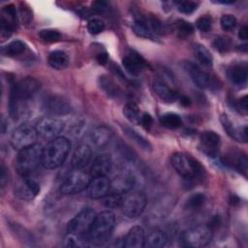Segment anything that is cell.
Returning <instances> with one entry per match:
<instances>
[{
	"instance_id": "34",
	"label": "cell",
	"mask_w": 248,
	"mask_h": 248,
	"mask_svg": "<svg viewBox=\"0 0 248 248\" xmlns=\"http://www.w3.org/2000/svg\"><path fill=\"white\" fill-rule=\"evenodd\" d=\"M141 113L139 106L134 102H128L123 107V114L133 124H140Z\"/></svg>"
},
{
	"instance_id": "47",
	"label": "cell",
	"mask_w": 248,
	"mask_h": 248,
	"mask_svg": "<svg viewBox=\"0 0 248 248\" xmlns=\"http://www.w3.org/2000/svg\"><path fill=\"white\" fill-rule=\"evenodd\" d=\"M9 181V172L5 167V165L2 163L1 168H0V183H1V188H4L6 184Z\"/></svg>"
},
{
	"instance_id": "31",
	"label": "cell",
	"mask_w": 248,
	"mask_h": 248,
	"mask_svg": "<svg viewBox=\"0 0 248 248\" xmlns=\"http://www.w3.org/2000/svg\"><path fill=\"white\" fill-rule=\"evenodd\" d=\"M47 62L49 66L55 70H63L69 65V57L62 50L51 51L48 55Z\"/></svg>"
},
{
	"instance_id": "19",
	"label": "cell",
	"mask_w": 248,
	"mask_h": 248,
	"mask_svg": "<svg viewBox=\"0 0 248 248\" xmlns=\"http://www.w3.org/2000/svg\"><path fill=\"white\" fill-rule=\"evenodd\" d=\"M135 177L130 172H121L110 180V188L108 193L125 194L130 192L135 184Z\"/></svg>"
},
{
	"instance_id": "45",
	"label": "cell",
	"mask_w": 248,
	"mask_h": 248,
	"mask_svg": "<svg viewBox=\"0 0 248 248\" xmlns=\"http://www.w3.org/2000/svg\"><path fill=\"white\" fill-rule=\"evenodd\" d=\"M196 25L200 31L208 32L212 26V19L209 16H202L197 19Z\"/></svg>"
},
{
	"instance_id": "13",
	"label": "cell",
	"mask_w": 248,
	"mask_h": 248,
	"mask_svg": "<svg viewBox=\"0 0 248 248\" xmlns=\"http://www.w3.org/2000/svg\"><path fill=\"white\" fill-rule=\"evenodd\" d=\"M35 127L39 136L45 139L53 140L63 131L64 123L57 117L45 116L37 122Z\"/></svg>"
},
{
	"instance_id": "1",
	"label": "cell",
	"mask_w": 248,
	"mask_h": 248,
	"mask_svg": "<svg viewBox=\"0 0 248 248\" xmlns=\"http://www.w3.org/2000/svg\"><path fill=\"white\" fill-rule=\"evenodd\" d=\"M42 83L39 79L27 77L14 83L10 90V114L16 119L19 115L20 106L32 99L41 89Z\"/></svg>"
},
{
	"instance_id": "12",
	"label": "cell",
	"mask_w": 248,
	"mask_h": 248,
	"mask_svg": "<svg viewBox=\"0 0 248 248\" xmlns=\"http://www.w3.org/2000/svg\"><path fill=\"white\" fill-rule=\"evenodd\" d=\"M96 217L95 211L90 207L82 208L67 226L68 233L72 234H87L94 219Z\"/></svg>"
},
{
	"instance_id": "52",
	"label": "cell",
	"mask_w": 248,
	"mask_h": 248,
	"mask_svg": "<svg viewBox=\"0 0 248 248\" xmlns=\"http://www.w3.org/2000/svg\"><path fill=\"white\" fill-rule=\"evenodd\" d=\"M238 38L240 40H243V41L247 40V38H248V27L246 25H243L239 29V31H238Z\"/></svg>"
},
{
	"instance_id": "54",
	"label": "cell",
	"mask_w": 248,
	"mask_h": 248,
	"mask_svg": "<svg viewBox=\"0 0 248 248\" xmlns=\"http://www.w3.org/2000/svg\"><path fill=\"white\" fill-rule=\"evenodd\" d=\"M216 3H219V4H232L234 3L235 1L234 0H217L215 1Z\"/></svg>"
},
{
	"instance_id": "17",
	"label": "cell",
	"mask_w": 248,
	"mask_h": 248,
	"mask_svg": "<svg viewBox=\"0 0 248 248\" xmlns=\"http://www.w3.org/2000/svg\"><path fill=\"white\" fill-rule=\"evenodd\" d=\"M45 110L52 115H64L72 111V106L67 99L59 95H51L44 101Z\"/></svg>"
},
{
	"instance_id": "26",
	"label": "cell",
	"mask_w": 248,
	"mask_h": 248,
	"mask_svg": "<svg viewBox=\"0 0 248 248\" xmlns=\"http://www.w3.org/2000/svg\"><path fill=\"white\" fill-rule=\"evenodd\" d=\"M145 233L144 230L140 226L131 228L124 238V247L127 248H141L144 247Z\"/></svg>"
},
{
	"instance_id": "53",
	"label": "cell",
	"mask_w": 248,
	"mask_h": 248,
	"mask_svg": "<svg viewBox=\"0 0 248 248\" xmlns=\"http://www.w3.org/2000/svg\"><path fill=\"white\" fill-rule=\"evenodd\" d=\"M179 103L183 106V107H190L191 104H192V101L191 99L188 97V96H180L179 97Z\"/></svg>"
},
{
	"instance_id": "36",
	"label": "cell",
	"mask_w": 248,
	"mask_h": 248,
	"mask_svg": "<svg viewBox=\"0 0 248 248\" xmlns=\"http://www.w3.org/2000/svg\"><path fill=\"white\" fill-rule=\"evenodd\" d=\"M206 202V197L202 193H196L191 195L185 202V208L192 211L200 210L203 207Z\"/></svg>"
},
{
	"instance_id": "50",
	"label": "cell",
	"mask_w": 248,
	"mask_h": 248,
	"mask_svg": "<svg viewBox=\"0 0 248 248\" xmlns=\"http://www.w3.org/2000/svg\"><path fill=\"white\" fill-rule=\"evenodd\" d=\"M247 96L246 95H244L243 97H241L239 100H238V102H237V108H239V109H241V110H244V111H246L247 110V108H248V106H247Z\"/></svg>"
},
{
	"instance_id": "39",
	"label": "cell",
	"mask_w": 248,
	"mask_h": 248,
	"mask_svg": "<svg viewBox=\"0 0 248 248\" xmlns=\"http://www.w3.org/2000/svg\"><path fill=\"white\" fill-rule=\"evenodd\" d=\"M212 45H213L215 49H217L219 52L224 53V52H227L231 49V47L232 46V40L229 37L220 35V36H217V37L214 38Z\"/></svg>"
},
{
	"instance_id": "18",
	"label": "cell",
	"mask_w": 248,
	"mask_h": 248,
	"mask_svg": "<svg viewBox=\"0 0 248 248\" xmlns=\"http://www.w3.org/2000/svg\"><path fill=\"white\" fill-rule=\"evenodd\" d=\"M110 188V179L108 176L92 177L87 187L88 195L91 199L98 200L108 194Z\"/></svg>"
},
{
	"instance_id": "42",
	"label": "cell",
	"mask_w": 248,
	"mask_h": 248,
	"mask_svg": "<svg viewBox=\"0 0 248 248\" xmlns=\"http://www.w3.org/2000/svg\"><path fill=\"white\" fill-rule=\"evenodd\" d=\"M105 29V22L103 19L93 17L87 22V30L92 35H98Z\"/></svg>"
},
{
	"instance_id": "5",
	"label": "cell",
	"mask_w": 248,
	"mask_h": 248,
	"mask_svg": "<svg viewBox=\"0 0 248 248\" xmlns=\"http://www.w3.org/2000/svg\"><path fill=\"white\" fill-rule=\"evenodd\" d=\"M43 147L39 143H35L18 151L16 158L15 167L21 176H28L42 164Z\"/></svg>"
},
{
	"instance_id": "27",
	"label": "cell",
	"mask_w": 248,
	"mask_h": 248,
	"mask_svg": "<svg viewBox=\"0 0 248 248\" xmlns=\"http://www.w3.org/2000/svg\"><path fill=\"white\" fill-rule=\"evenodd\" d=\"M227 74H228V78L230 79V81L236 86L245 85L247 82L248 68L245 63L234 64V65L231 66L229 68Z\"/></svg>"
},
{
	"instance_id": "33",
	"label": "cell",
	"mask_w": 248,
	"mask_h": 248,
	"mask_svg": "<svg viewBox=\"0 0 248 248\" xmlns=\"http://www.w3.org/2000/svg\"><path fill=\"white\" fill-rule=\"evenodd\" d=\"M193 46H194L193 47L194 53L198 61L204 67H207V68L211 67L213 63V58L209 50L201 44H195Z\"/></svg>"
},
{
	"instance_id": "46",
	"label": "cell",
	"mask_w": 248,
	"mask_h": 248,
	"mask_svg": "<svg viewBox=\"0 0 248 248\" xmlns=\"http://www.w3.org/2000/svg\"><path fill=\"white\" fill-rule=\"evenodd\" d=\"M140 124L144 127L145 129H150V127L153 124V118L152 116L147 112H142L140 120Z\"/></svg>"
},
{
	"instance_id": "15",
	"label": "cell",
	"mask_w": 248,
	"mask_h": 248,
	"mask_svg": "<svg viewBox=\"0 0 248 248\" xmlns=\"http://www.w3.org/2000/svg\"><path fill=\"white\" fill-rule=\"evenodd\" d=\"M40 193V184L28 176H22L15 187V195L23 201H31Z\"/></svg>"
},
{
	"instance_id": "14",
	"label": "cell",
	"mask_w": 248,
	"mask_h": 248,
	"mask_svg": "<svg viewBox=\"0 0 248 248\" xmlns=\"http://www.w3.org/2000/svg\"><path fill=\"white\" fill-rule=\"evenodd\" d=\"M1 37H10L12 33L17 27V14L15 5L10 4L2 8L1 10Z\"/></svg>"
},
{
	"instance_id": "21",
	"label": "cell",
	"mask_w": 248,
	"mask_h": 248,
	"mask_svg": "<svg viewBox=\"0 0 248 248\" xmlns=\"http://www.w3.org/2000/svg\"><path fill=\"white\" fill-rule=\"evenodd\" d=\"M220 121L222 123L223 128L227 132V134L233 140L241 142H246L248 136H247V126H241L237 127L235 126L232 120L229 118V116L225 113H223L220 116Z\"/></svg>"
},
{
	"instance_id": "4",
	"label": "cell",
	"mask_w": 248,
	"mask_h": 248,
	"mask_svg": "<svg viewBox=\"0 0 248 248\" xmlns=\"http://www.w3.org/2000/svg\"><path fill=\"white\" fill-rule=\"evenodd\" d=\"M115 225V216L110 210H105L96 215L87 237L94 245H103L108 241Z\"/></svg>"
},
{
	"instance_id": "11",
	"label": "cell",
	"mask_w": 248,
	"mask_h": 248,
	"mask_svg": "<svg viewBox=\"0 0 248 248\" xmlns=\"http://www.w3.org/2000/svg\"><path fill=\"white\" fill-rule=\"evenodd\" d=\"M146 202V197L142 192H130L122 200L120 206L122 213L128 218H137L143 212Z\"/></svg>"
},
{
	"instance_id": "43",
	"label": "cell",
	"mask_w": 248,
	"mask_h": 248,
	"mask_svg": "<svg viewBox=\"0 0 248 248\" xmlns=\"http://www.w3.org/2000/svg\"><path fill=\"white\" fill-rule=\"evenodd\" d=\"M176 4L178 11L185 15L193 14L199 7V3L195 1H179Z\"/></svg>"
},
{
	"instance_id": "20",
	"label": "cell",
	"mask_w": 248,
	"mask_h": 248,
	"mask_svg": "<svg viewBox=\"0 0 248 248\" xmlns=\"http://www.w3.org/2000/svg\"><path fill=\"white\" fill-rule=\"evenodd\" d=\"M200 142L203 152L207 155L214 156L219 150L221 138L213 131H203L200 136Z\"/></svg>"
},
{
	"instance_id": "29",
	"label": "cell",
	"mask_w": 248,
	"mask_h": 248,
	"mask_svg": "<svg viewBox=\"0 0 248 248\" xmlns=\"http://www.w3.org/2000/svg\"><path fill=\"white\" fill-rule=\"evenodd\" d=\"M98 83L100 88L109 98L118 99L122 95L121 88L116 84V82L111 78H109L107 75L100 76L98 78Z\"/></svg>"
},
{
	"instance_id": "8",
	"label": "cell",
	"mask_w": 248,
	"mask_h": 248,
	"mask_svg": "<svg viewBox=\"0 0 248 248\" xmlns=\"http://www.w3.org/2000/svg\"><path fill=\"white\" fill-rule=\"evenodd\" d=\"M38 132L36 127L23 123L17 126L12 133L10 142L14 149L19 151L37 143Z\"/></svg>"
},
{
	"instance_id": "2",
	"label": "cell",
	"mask_w": 248,
	"mask_h": 248,
	"mask_svg": "<svg viewBox=\"0 0 248 248\" xmlns=\"http://www.w3.org/2000/svg\"><path fill=\"white\" fill-rule=\"evenodd\" d=\"M171 166L187 183L195 184L202 181L205 176V170L202 165L191 155L184 152L173 153L170 158Z\"/></svg>"
},
{
	"instance_id": "22",
	"label": "cell",
	"mask_w": 248,
	"mask_h": 248,
	"mask_svg": "<svg viewBox=\"0 0 248 248\" xmlns=\"http://www.w3.org/2000/svg\"><path fill=\"white\" fill-rule=\"evenodd\" d=\"M92 151L87 144H79L75 149L72 156V166L75 170L84 169L91 161Z\"/></svg>"
},
{
	"instance_id": "25",
	"label": "cell",
	"mask_w": 248,
	"mask_h": 248,
	"mask_svg": "<svg viewBox=\"0 0 248 248\" xmlns=\"http://www.w3.org/2000/svg\"><path fill=\"white\" fill-rule=\"evenodd\" d=\"M225 163L246 176L248 160L244 153L238 150H231L225 156Z\"/></svg>"
},
{
	"instance_id": "23",
	"label": "cell",
	"mask_w": 248,
	"mask_h": 248,
	"mask_svg": "<svg viewBox=\"0 0 248 248\" xmlns=\"http://www.w3.org/2000/svg\"><path fill=\"white\" fill-rule=\"evenodd\" d=\"M112 137H113L112 130L106 125H101L96 127L91 132L90 142L94 146L98 148H102L110 142Z\"/></svg>"
},
{
	"instance_id": "28",
	"label": "cell",
	"mask_w": 248,
	"mask_h": 248,
	"mask_svg": "<svg viewBox=\"0 0 248 248\" xmlns=\"http://www.w3.org/2000/svg\"><path fill=\"white\" fill-rule=\"evenodd\" d=\"M169 242V235L166 232L160 229H153L145 235L144 247L162 248Z\"/></svg>"
},
{
	"instance_id": "16",
	"label": "cell",
	"mask_w": 248,
	"mask_h": 248,
	"mask_svg": "<svg viewBox=\"0 0 248 248\" xmlns=\"http://www.w3.org/2000/svg\"><path fill=\"white\" fill-rule=\"evenodd\" d=\"M124 69L133 76L140 75L147 66L145 59L135 49L129 48L122 58Z\"/></svg>"
},
{
	"instance_id": "37",
	"label": "cell",
	"mask_w": 248,
	"mask_h": 248,
	"mask_svg": "<svg viewBox=\"0 0 248 248\" xmlns=\"http://www.w3.org/2000/svg\"><path fill=\"white\" fill-rule=\"evenodd\" d=\"M160 123L168 129H177L182 125V119L174 112H167L161 115Z\"/></svg>"
},
{
	"instance_id": "35",
	"label": "cell",
	"mask_w": 248,
	"mask_h": 248,
	"mask_svg": "<svg viewBox=\"0 0 248 248\" xmlns=\"http://www.w3.org/2000/svg\"><path fill=\"white\" fill-rule=\"evenodd\" d=\"M173 29L179 38H187L194 33V26L189 21L184 19H176L173 22Z\"/></svg>"
},
{
	"instance_id": "3",
	"label": "cell",
	"mask_w": 248,
	"mask_h": 248,
	"mask_svg": "<svg viewBox=\"0 0 248 248\" xmlns=\"http://www.w3.org/2000/svg\"><path fill=\"white\" fill-rule=\"evenodd\" d=\"M71 143L65 137H57L43 147L42 165L47 170L60 167L66 160L70 151Z\"/></svg>"
},
{
	"instance_id": "30",
	"label": "cell",
	"mask_w": 248,
	"mask_h": 248,
	"mask_svg": "<svg viewBox=\"0 0 248 248\" xmlns=\"http://www.w3.org/2000/svg\"><path fill=\"white\" fill-rule=\"evenodd\" d=\"M132 28L139 37L150 39V40H156V35L151 31V29L142 19L140 12L135 14V20L132 25Z\"/></svg>"
},
{
	"instance_id": "24",
	"label": "cell",
	"mask_w": 248,
	"mask_h": 248,
	"mask_svg": "<svg viewBox=\"0 0 248 248\" xmlns=\"http://www.w3.org/2000/svg\"><path fill=\"white\" fill-rule=\"evenodd\" d=\"M111 159L108 155L103 154L97 156L91 165L90 168V176L97 177V176H107V174L111 170Z\"/></svg>"
},
{
	"instance_id": "38",
	"label": "cell",
	"mask_w": 248,
	"mask_h": 248,
	"mask_svg": "<svg viewBox=\"0 0 248 248\" xmlns=\"http://www.w3.org/2000/svg\"><path fill=\"white\" fill-rule=\"evenodd\" d=\"M26 48H27V46L24 42L20 40H16L8 44L3 48V52L8 56H17L24 53Z\"/></svg>"
},
{
	"instance_id": "44",
	"label": "cell",
	"mask_w": 248,
	"mask_h": 248,
	"mask_svg": "<svg viewBox=\"0 0 248 248\" xmlns=\"http://www.w3.org/2000/svg\"><path fill=\"white\" fill-rule=\"evenodd\" d=\"M236 18L233 15H230V14H226L223 15L221 19H220V24H221V28L224 31H231L232 30L235 26H236Z\"/></svg>"
},
{
	"instance_id": "6",
	"label": "cell",
	"mask_w": 248,
	"mask_h": 248,
	"mask_svg": "<svg viewBox=\"0 0 248 248\" xmlns=\"http://www.w3.org/2000/svg\"><path fill=\"white\" fill-rule=\"evenodd\" d=\"M152 87L156 95L166 103H173L178 98V92L174 86V78L167 69L160 70L159 76L153 79Z\"/></svg>"
},
{
	"instance_id": "10",
	"label": "cell",
	"mask_w": 248,
	"mask_h": 248,
	"mask_svg": "<svg viewBox=\"0 0 248 248\" xmlns=\"http://www.w3.org/2000/svg\"><path fill=\"white\" fill-rule=\"evenodd\" d=\"M187 72L193 82L202 89L216 91L221 88V81L214 75L201 69L198 65L188 63L186 66Z\"/></svg>"
},
{
	"instance_id": "48",
	"label": "cell",
	"mask_w": 248,
	"mask_h": 248,
	"mask_svg": "<svg viewBox=\"0 0 248 248\" xmlns=\"http://www.w3.org/2000/svg\"><path fill=\"white\" fill-rule=\"evenodd\" d=\"M108 9V4L104 1H97L92 4L91 10L94 13H103Z\"/></svg>"
},
{
	"instance_id": "41",
	"label": "cell",
	"mask_w": 248,
	"mask_h": 248,
	"mask_svg": "<svg viewBox=\"0 0 248 248\" xmlns=\"http://www.w3.org/2000/svg\"><path fill=\"white\" fill-rule=\"evenodd\" d=\"M39 36L46 43H56L61 39V34L55 29H43L40 31Z\"/></svg>"
},
{
	"instance_id": "9",
	"label": "cell",
	"mask_w": 248,
	"mask_h": 248,
	"mask_svg": "<svg viewBox=\"0 0 248 248\" xmlns=\"http://www.w3.org/2000/svg\"><path fill=\"white\" fill-rule=\"evenodd\" d=\"M91 180L90 174L76 170L70 172L60 185L59 191L63 195H76L87 189Z\"/></svg>"
},
{
	"instance_id": "51",
	"label": "cell",
	"mask_w": 248,
	"mask_h": 248,
	"mask_svg": "<svg viewBox=\"0 0 248 248\" xmlns=\"http://www.w3.org/2000/svg\"><path fill=\"white\" fill-rule=\"evenodd\" d=\"M220 218H219V216H213L212 217V219L209 221V223H208V227L212 230V231H214V230H216L219 226H220Z\"/></svg>"
},
{
	"instance_id": "7",
	"label": "cell",
	"mask_w": 248,
	"mask_h": 248,
	"mask_svg": "<svg viewBox=\"0 0 248 248\" xmlns=\"http://www.w3.org/2000/svg\"><path fill=\"white\" fill-rule=\"evenodd\" d=\"M213 231L206 226H195L185 230L180 235V242L185 247L202 248L209 244Z\"/></svg>"
},
{
	"instance_id": "32",
	"label": "cell",
	"mask_w": 248,
	"mask_h": 248,
	"mask_svg": "<svg viewBox=\"0 0 248 248\" xmlns=\"http://www.w3.org/2000/svg\"><path fill=\"white\" fill-rule=\"evenodd\" d=\"M124 134L132 140L134 141L137 145H139L142 150L144 151H151L152 150V145L151 143L140 134H139L137 131L132 129L131 127L124 126L123 127Z\"/></svg>"
},
{
	"instance_id": "49",
	"label": "cell",
	"mask_w": 248,
	"mask_h": 248,
	"mask_svg": "<svg viewBox=\"0 0 248 248\" xmlns=\"http://www.w3.org/2000/svg\"><path fill=\"white\" fill-rule=\"evenodd\" d=\"M96 60L100 65H106L108 61V54L107 51H99L96 54Z\"/></svg>"
},
{
	"instance_id": "40",
	"label": "cell",
	"mask_w": 248,
	"mask_h": 248,
	"mask_svg": "<svg viewBox=\"0 0 248 248\" xmlns=\"http://www.w3.org/2000/svg\"><path fill=\"white\" fill-rule=\"evenodd\" d=\"M103 202L102 203L104 204L105 207L111 209V208H116L120 207L122 203V196L120 194H115V193H108L106 195L104 198H102Z\"/></svg>"
}]
</instances>
